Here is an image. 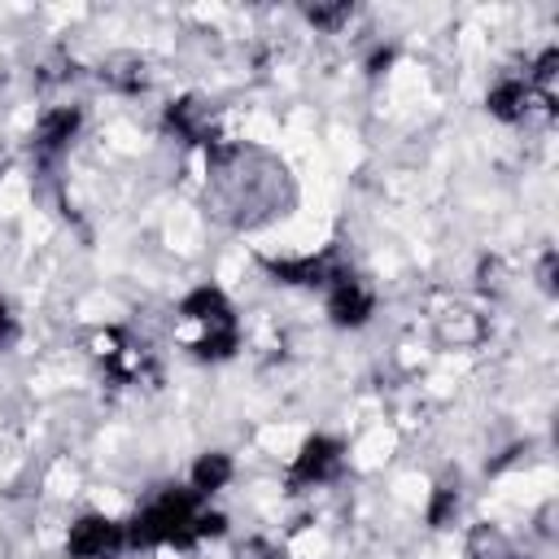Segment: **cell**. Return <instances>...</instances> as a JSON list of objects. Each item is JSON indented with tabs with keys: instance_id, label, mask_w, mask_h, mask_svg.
I'll return each mask as SVG.
<instances>
[{
	"instance_id": "6",
	"label": "cell",
	"mask_w": 559,
	"mask_h": 559,
	"mask_svg": "<svg viewBox=\"0 0 559 559\" xmlns=\"http://www.w3.org/2000/svg\"><path fill=\"white\" fill-rule=\"evenodd\" d=\"M162 122H166V131L175 135V140H183V144H197V148H205V153H214V157H223L227 153V135H223V127H218V114H214V105L205 100V96H179V100H170L166 109H162Z\"/></svg>"
},
{
	"instance_id": "11",
	"label": "cell",
	"mask_w": 559,
	"mask_h": 559,
	"mask_svg": "<svg viewBox=\"0 0 559 559\" xmlns=\"http://www.w3.org/2000/svg\"><path fill=\"white\" fill-rule=\"evenodd\" d=\"M100 79H105L114 92L135 96V92L148 87V61L135 57V52H118V57H109V61L100 66Z\"/></svg>"
},
{
	"instance_id": "9",
	"label": "cell",
	"mask_w": 559,
	"mask_h": 559,
	"mask_svg": "<svg viewBox=\"0 0 559 559\" xmlns=\"http://www.w3.org/2000/svg\"><path fill=\"white\" fill-rule=\"evenodd\" d=\"M341 249H319V253H293V258H262L266 275L275 284H288V288H310L319 293L328 284V275L341 266Z\"/></svg>"
},
{
	"instance_id": "14",
	"label": "cell",
	"mask_w": 559,
	"mask_h": 559,
	"mask_svg": "<svg viewBox=\"0 0 559 559\" xmlns=\"http://www.w3.org/2000/svg\"><path fill=\"white\" fill-rule=\"evenodd\" d=\"M472 559H533V555H524V550H515L507 537H498L493 528H476V537H472Z\"/></svg>"
},
{
	"instance_id": "13",
	"label": "cell",
	"mask_w": 559,
	"mask_h": 559,
	"mask_svg": "<svg viewBox=\"0 0 559 559\" xmlns=\"http://www.w3.org/2000/svg\"><path fill=\"white\" fill-rule=\"evenodd\" d=\"M301 17H306L314 31H323V35H336L341 26H349V17H354V4H306V9H301Z\"/></svg>"
},
{
	"instance_id": "8",
	"label": "cell",
	"mask_w": 559,
	"mask_h": 559,
	"mask_svg": "<svg viewBox=\"0 0 559 559\" xmlns=\"http://www.w3.org/2000/svg\"><path fill=\"white\" fill-rule=\"evenodd\" d=\"M83 131V105H48L31 127V157L39 166H57Z\"/></svg>"
},
{
	"instance_id": "10",
	"label": "cell",
	"mask_w": 559,
	"mask_h": 559,
	"mask_svg": "<svg viewBox=\"0 0 559 559\" xmlns=\"http://www.w3.org/2000/svg\"><path fill=\"white\" fill-rule=\"evenodd\" d=\"M231 480H236V459H231L227 450H201V454L192 459V467H188V480H183V485H188L197 498L214 502Z\"/></svg>"
},
{
	"instance_id": "15",
	"label": "cell",
	"mask_w": 559,
	"mask_h": 559,
	"mask_svg": "<svg viewBox=\"0 0 559 559\" xmlns=\"http://www.w3.org/2000/svg\"><path fill=\"white\" fill-rule=\"evenodd\" d=\"M231 559H280V546H275L271 537H245V542L231 550Z\"/></svg>"
},
{
	"instance_id": "7",
	"label": "cell",
	"mask_w": 559,
	"mask_h": 559,
	"mask_svg": "<svg viewBox=\"0 0 559 559\" xmlns=\"http://www.w3.org/2000/svg\"><path fill=\"white\" fill-rule=\"evenodd\" d=\"M122 550H127V524L105 511H83L66 528L70 559H118Z\"/></svg>"
},
{
	"instance_id": "12",
	"label": "cell",
	"mask_w": 559,
	"mask_h": 559,
	"mask_svg": "<svg viewBox=\"0 0 559 559\" xmlns=\"http://www.w3.org/2000/svg\"><path fill=\"white\" fill-rule=\"evenodd\" d=\"M459 502H463V493H459V480H441V485L428 493L424 520H428L432 528H450V524H454V515H459Z\"/></svg>"
},
{
	"instance_id": "5",
	"label": "cell",
	"mask_w": 559,
	"mask_h": 559,
	"mask_svg": "<svg viewBox=\"0 0 559 559\" xmlns=\"http://www.w3.org/2000/svg\"><path fill=\"white\" fill-rule=\"evenodd\" d=\"M341 472H345V441L332 432H310L297 445V454L288 459L284 485H288V493H310V489L341 480Z\"/></svg>"
},
{
	"instance_id": "1",
	"label": "cell",
	"mask_w": 559,
	"mask_h": 559,
	"mask_svg": "<svg viewBox=\"0 0 559 559\" xmlns=\"http://www.w3.org/2000/svg\"><path fill=\"white\" fill-rule=\"evenodd\" d=\"M127 524V550H197L227 533V515L197 498L188 485H166L148 493Z\"/></svg>"
},
{
	"instance_id": "2",
	"label": "cell",
	"mask_w": 559,
	"mask_h": 559,
	"mask_svg": "<svg viewBox=\"0 0 559 559\" xmlns=\"http://www.w3.org/2000/svg\"><path fill=\"white\" fill-rule=\"evenodd\" d=\"M175 336L197 362H227L240 349V314L218 284H197L175 306Z\"/></svg>"
},
{
	"instance_id": "3",
	"label": "cell",
	"mask_w": 559,
	"mask_h": 559,
	"mask_svg": "<svg viewBox=\"0 0 559 559\" xmlns=\"http://www.w3.org/2000/svg\"><path fill=\"white\" fill-rule=\"evenodd\" d=\"M92 362L114 380V384H148L157 376V354L148 349L144 336H135L122 323H105L87 336Z\"/></svg>"
},
{
	"instance_id": "16",
	"label": "cell",
	"mask_w": 559,
	"mask_h": 559,
	"mask_svg": "<svg viewBox=\"0 0 559 559\" xmlns=\"http://www.w3.org/2000/svg\"><path fill=\"white\" fill-rule=\"evenodd\" d=\"M17 336H22V319H17V310L0 297V349H13Z\"/></svg>"
},
{
	"instance_id": "4",
	"label": "cell",
	"mask_w": 559,
	"mask_h": 559,
	"mask_svg": "<svg viewBox=\"0 0 559 559\" xmlns=\"http://www.w3.org/2000/svg\"><path fill=\"white\" fill-rule=\"evenodd\" d=\"M319 297H323L328 319H332L336 328H345V332L367 328V323H371V314H376V306H380V297H376L371 280H367L354 262H341V266L328 275V284L319 288Z\"/></svg>"
}]
</instances>
